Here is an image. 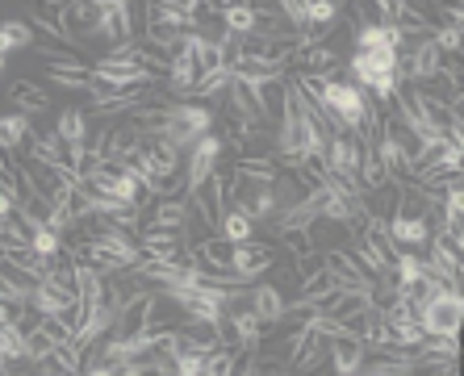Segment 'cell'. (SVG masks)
Returning a JSON list of instances; mask_svg holds the SVG:
<instances>
[{"label": "cell", "instance_id": "obj_1", "mask_svg": "<svg viewBox=\"0 0 464 376\" xmlns=\"http://www.w3.org/2000/svg\"><path fill=\"white\" fill-rule=\"evenodd\" d=\"M352 84H360L368 97L385 105L401 92V54L398 51H352Z\"/></svg>", "mask_w": 464, "mask_h": 376}, {"label": "cell", "instance_id": "obj_2", "mask_svg": "<svg viewBox=\"0 0 464 376\" xmlns=\"http://www.w3.org/2000/svg\"><path fill=\"white\" fill-rule=\"evenodd\" d=\"M92 80H97L101 88H109V92H142V88H151L160 75H155L151 67L126 59V54L105 51L101 59H92Z\"/></svg>", "mask_w": 464, "mask_h": 376}, {"label": "cell", "instance_id": "obj_3", "mask_svg": "<svg viewBox=\"0 0 464 376\" xmlns=\"http://www.w3.org/2000/svg\"><path fill=\"white\" fill-rule=\"evenodd\" d=\"M414 323L422 326L427 339H456L464 323V297L460 293H443V297H435L431 305H422L414 313Z\"/></svg>", "mask_w": 464, "mask_h": 376}, {"label": "cell", "instance_id": "obj_4", "mask_svg": "<svg viewBox=\"0 0 464 376\" xmlns=\"http://www.w3.org/2000/svg\"><path fill=\"white\" fill-rule=\"evenodd\" d=\"M222 155H227V139H222V134H206V139L188 150V168H184V197H197L209 180H214Z\"/></svg>", "mask_w": 464, "mask_h": 376}, {"label": "cell", "instance_id": "obj_5", "mask_svg": "<svg viewBox=\"0 0 464 376\" xmlns=\"http://www.w3.org/2000/svg\"><path fill=\"white\" fill-rule=\"evenodd\" d=\"M401 80H411V84H419V88L440 84L443 80V54L435 51L431 34L406 43V51H401Z\"/></svg>", "mask_w": 464, "mask_h": 376}, {"label": "cell", "instance_id": "obj_6", "mask_svg": "<svg viewBox=\"0 0 464 376\" xmlns=\"http://www.w3.org/2000/svg\"><path fill=\"white\" fill-rule=\"evenodd\" d=\"M385 235L389 243L398 251H422L427 243H431V214L427 209H414V214H406V209H393V214L385 217Z\"/></svg>", "mask_w": 464, "mask_h": 376}, {"label": "cell", "instance_id": "obj_7", "mask_svg": "<svg viewBox=\"0 0 464 376\" xmlns=\"http://www.w3.org/2000/svg\"><path fill=\"white\" fill-rule=\"evenodd\" d=\"M247 310L264 323V331L289 323V297H285L281 284H272V280H256V284H251L247 289Z\"/></svg>", "mask_w": 464, "mask_h": 376}, {"label": "cell", "instance_id": "obj_8", "mask_svg": "<svg viewBox=\"0 0 464 376\" xmlns=\"http://www.w3.org/2000/svg\"><path fill=\"white\" fill-rule=\"evenodd\" d=\"M272 264H276V251L272 247L238 243V247L230 251V280H235V284H256V276H264Z\"/></svg>", "mask_w": 464, "mask_h": 376}, {"label": "cell", "instance_id": "obj_9", "mask_svg": "<svg viewBox=\"0 0 464 376\" xmlns=\"http://www.w3.org/2000/svg\"><path fill=\"white\" fill-rule=\"evenodd\" d=\"M368 360V347L364 339H326V368H331V376H360V368H364Z\"/></svg>", "mask_w": 464, "mask_h": 376}, {"label": "cell", "instance_id": "obj_10", "mask_svg": "<svg viewBox=\"0 0 464 376\" xmlns=\"http://www.w3.org/2000/svg\"><path fill=\"white\" fill-rule=\"evenodd\" d=\"M139 247L142 259H151V264H184V243L172 230H142Z\"/></svg>", "mask_w": 464, "mask_h": 376}, {"label": "cell", "instance_id": "obj_11", "mask_svg": "<svg viewBox=\"0 0 464 376\" xmlns=\"http://www.w3.org/2000/svg\"><path fill=\"white\" fill-rule=\"evenodd\" d=\"M168 92H176V97H193L197 80H201V67H197V59L188 51H176L172 59H168Z\"/></svg>", "mask_w": 464, "mask_h": 376}, {"label": "cell", "instance_id": "obj_12", "mask_svg": "<svg viewBox=\"0 0 464 376\" xmlns=\"http://www.w3.org/2000/svg\"><path fill=\"white\" fill-rule=\"evenodd\" d=\"M188 222H193V205H188V197H163V201H155L151 230H172V235H180Z\"/></svg>", "mask_w": 464, "mask_h": 376}, {"label": "cell", "instance_id": "obj_13", "mask_svg": "<svg viewBox=\"0 0 464 376\" xmlns=\"http://www.w3.org/2000/svg\"><path fill=\"white\" fill-rule=\"evenodd\" d=\"M218 17H222V30L235 34V38H251L259 30V9L247 0H235V5H218Z\"/></svg>", "mask_w": 464, "mask_h": 376}, {"label": "cell", "instance_id": "obj_14", "mask_svg": "<svg viewBox=\"0 0 464 376\" xmlns=\"http://www.w3.org/2000/svg\"><path fill=\"white\" fill-rule=\"evenodd\" d=\"M218 238H227L230 247H238V243H256V222H251L247 214H238L235 205H227L222 209V217H218Z\"/></svg>", "mask_w": 464, "mask_h": 376}, {"label": "cell", "instance_id": "obj_15", "mask_svg": "<svg viewBox=\"0 0 464 376\" xmlns=\"http://www.w3.org/2000/svg\"><path fill=\"white\" fill-rule=\"evenodd\" d=\"M30 126L34 118L30 113H0V150L5 155H13V150H22V142H30Z\"/></svg>", "mask_w": 464, "mask_h": 376}, {"label": "cell", "instance_id": "obj_16", "mask_svg": "<svg viewBox=\"0 0 464 376\" xmlns=\"http://www.w3.org/2000/svg\"><path fill=\"white\" fill-rule=\"evenodd\" d=\"M422 276H427V259L419 251H398V259H393V284H398V293L414 289Z\"/></svg>", "mask_w": 464, "mask_h": 376}, {"label": "cell", "instance_id": "obj_17", "mask_svg": "<svg viewBox=\"0 0 464 376\" xmlns=\"http://www.w3.org/2000/svg\"><path fill=\"white\" fill-rule=\"evenodd\" d=\"M54 134L67 142V147H84L92 134H88V113L84 109H63L59 121H54Z\"/></svg>", "mask_w": 464, "mask_h": 376}, {"label": "cell", "instance_id": "obj_18", "mask_svg": "<svg viewBox=\"0 0 464 376\" xmlns=\"http://www.w3.org/2000/svg\"><path fill=\"white\" fill-rule=\"evenodd\" d=\"M13 105H17V113H30V118H38L43 109H51V92L46 88H38V84H13Z\"/></svg>", "mask_w": 464, "mask_h": 376}, {"label": "cell", "instance_id": "obj_19", "mask_svg": "<svg viewBox=\"0 0 464 376\" xmlns=\"http://www.w3.org/2000/svg\"><path fill=\"white\" fill-rule=\"evenodd\" d=\"M25 46H34V25L30 22H17V17L0 22V54H5V59H9L13 51H25Z\"/></svg>", "mask_w": 464, "mask_h": 376}, {"label": "cell", "instance_id": "obj_20", "mask_svg": "<svg viewBox=\"0 0 464 376\" xmlns=\"http://www.w3.org/2000/svg\"><path fill=\"white\" fill-rule=\"evenodd\" d=\"M347 5H335V0H305V25L314 30H326V25H335L343 17Z\"/></svg>", "mask_w": 464, "mask_h": 376}, {"label": "cell", "instance_id": "obj_21", "mask_svg": "<svg viewBox=\"0 0 464 376\" xmlns=\"http://www.w3.org/2000/svg\"><path fill=\"white\" fill-rule=\"evenodd\" d=\"M235 360H238V352L214 347V352L206 355V376H235Z\"/></svg>", "mask_w": 464, "mask_h": 376}, {"label": "cell", "instance_id": "obj_22", "mask_svg": "<svg viewBox=\"0 0 464 376\" xmlns=\"http://www.w3.org/2000/svg\"><path fill=\"white\" fill-rule=\"evenodd\" d=\"M206 355L209 352H180L172 376H206Z\"/></svg>", "mask_w": 464, "mask_h": 376}, {"label": "cell", "instance_id": "obj_23", "mask_svg": "<svg viewBox=\"0 0 464 376\" xmlns=\"http://www.w3.org/2000/svg\"><path fill=\"white\" fill-rule=\"evenodd\" d=\"M5 67H9V59H5V54H0V75H5Z\"/></svg>", "mask_w": 464, "mask_h": 376}, {"label": "cell", "instance_id": "obj_24", "mask_svg": "<svg viewBox=\"0 0 464 376\" xmlns=\"http://www.w3.org/2000/svg\"><path fill=\"white\" fill-rule=\"evenodd\" d=\"M360 376H364V372H360Z\"/></svg>", "mask_w": 464, "mask_h": 376}]
</instances>
